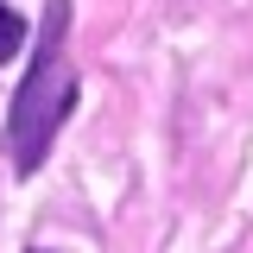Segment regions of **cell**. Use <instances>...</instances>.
Instances as JSON below:
<instances>
[{
	"label": "cell",
	"mask_w": 253,
	"mask_h": 253,
	"mask_svg": "<svg viewBox=\"0 0 253 253\" xmlns=\"http://www.w3.org/2000/svg\"><path fill=\"white\" fill-rule=\"evenodd\" d=\"M76 101H83V70L70 57V0H44V13L32 26L26 76H19V89L6 101V126H0L13 177H32L51 158L63 121L76 114Z\"/></svg>",
	"instance_id": "cell-1"
},
{
	"label": "cell",
	"mask_w": 253,
	"mask_h": 253,
	"mask_svg": "<svg viewBox=\"0 0 253 253\" xmlns=\"http://www.w3.org/2000/svg\"><path fill=\"white\" fill-rule=\"evenodd\" d=\"M26 32H32V26H26V13L0 0V63H13L19 51H26Z\"/></svg>",
	"instance_id": "cell-2"
},
{
	"label": "cell",
	"mask_w": 253,
	"mask_h": 253,
	"mask_svg": "<svg viewBox=\"0 0 253 253\" xmlns=\"http://www.w3.org/2000/svg\"><path fill=\"white\" fill-rule=\"evenodd\" d=\"M26 253H51V247H26Z\"/></svg>",
	"instance_id": "cell-3"
}]
</instances>
